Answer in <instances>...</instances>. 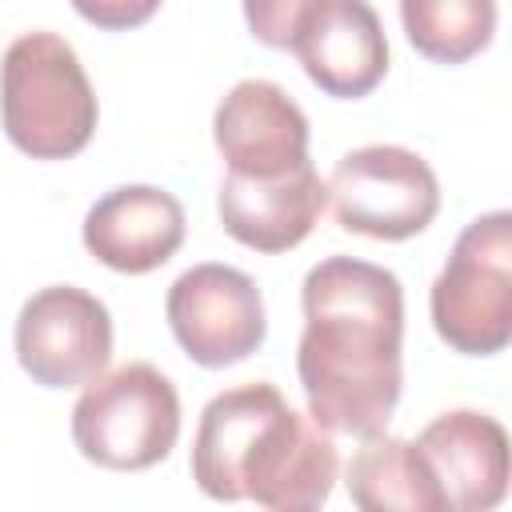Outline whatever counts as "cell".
<instances>
[{"label":"cell","mask_w":512,"mask_h":512,"mask_svg":"<svg viewBox=\"0 0 512 512\" xmlns=\"http://www.w3.org/2000/svg\"><path fill=\"white\" fill-rule=\"evenodd\" d=\"M412 48L436 64H464L492 44L496 0H400Z\"/></svg>","instance_id":"obj_15"},{"label":"cell","mask_w":512,"mask_h":512,"mask_svg":"<svg viewBox=\"0 0 512 512\" xmlns=\"http://www.w3.org/2000/svg\"><path fill=\"white\" fill-rule=\"evenodd\" d=\"M312 4L316 0H244V20L260 44L288 48Z\"/></svg>","instance_id":"obj_16"},{"label":"cell","mask_w":512,"mask_h":512,"mask_svg":"<svg viewBox=\"0 0 512 512\" xmlns=\"http://www.w3.org/2000/svg\"><path fill=\"white\" fill-rule=\"evenodd\" d=\"M0 120L32 160L76 156L96 132V92L72 44L56 32H24L0 60Z\"/></svg>","instance_id":"obj_3"},{"label":"cell","mask_w":512,"mask_h":512,"mask_svg":"<svg viewBox=\"0 0 512 512\" xmlns=\"http://www.w3.org/2000/svg\"><path fill=\"white\" fill-rule=\"evenodd\" d=\"M308 80L336 96H368L388 72V40L368 0H316L288 44Z\"/></svg>","instance_id":"obj_10"},{"label":"cell","mask_w":512,"mask_h":512,"mask_svg":"<svg viewBox=\"0 0 512 512\" xmlns=\"http://www.w3.org/2000/svg\"><path fill=\"white\" fill-rule=\"evenodd\" d=\"M340 460L328 428L300 416L276 384H240L212 396L192 440V480L212 500H256L272 512H308L332 496Z\"/></svg>","instance_id":"obj_2"},{"label":"cell","mask_w":512,"mask_h":512,"mask_svg":"<svg viewBox=\"0 0 512 512\" xmlns=\"http://www.w3.org/2000/svg\"><path fill=\"white\" fill-rule=\"evenodd\" d=\"M72 8L104 32H124V28H140L144 20H152L160 0H72Z\"/></svg>","instance_id":"obj_17"},{"label":"cell","mask_w":512,"mask_h":512,"mask_svg":"<svg viewBox=\"0 0 512 512\" xmlns=\"http://www.w3.org/2000/svg\"><path fill=\"white\" fill-rule=\"evenodd\" d=\"M300 304L296 372L308 416L328 432H380L404 384V288L396 272L356 256H328L308 268Z\"/></svg>","instance_id":"obj_1"},{"label":"cell","mask_w":512,"mask_h":512,"mask_svg":"<svg viewBox=\"0 0 512 512\" xmlns=\"http://www.w3.org/2000/svg\"><path fill=\"white\" fill-rule=\"evenodd\" d=\"M176 344L204 368H228L264 344L268 320L260 288L232 264H192L164 300Z\"/></svg>","instance_id":"obj_7"},{"label":"cell","mask_w":512,"mask_h":512,"mask_svg":"<svg viewBox=\"0 0 512 512\" xmlns=\"http://www.w3.org/2000/svg\"><path fill=\"white\" fill-rule=\"evenodd\" d=\"M324 188L340 228L372 240H408L440 212L432 164L400 144H364L344 152Z\"/></svg>","instance_id":"obj_6"},{"label":"cell","mask_w":512,"mask_h":512,"mask_svg":"<svg viewBox=\"0 0 512 512\" xmlns=\"http://www.w3.org/2000/svg\"><path fill=\"white\" fill-rule=\"evenodd\" d=\"M112 316L104 300L76 284H52L24 300L16 316V360L44 388H80L108 368Z\"/></svg>","instance_id":"obj_8"},{"label":"cell","mask_w":512,"mask_h":512,"mask_svg":"<svg viewBox=\"0 0 512 512\" xmlns=\"http://www.w3.org/2000/svg\"><path fill=\"white\" fill-rule=\"evenodd\" d=\"M344 484L352 504L364 512H448L420 448L412 440L388 436L384 428L368 432L364 444L352 452Z\"/></svg>","instance_id":"obj_14"},{"label":"cell","mask_w":512,"mask_h":512,"mask_svg":"<svg viewBox=\"0 0 512 512\" xmlns=\"http://www.w3.org/2000/svg\"><path fill=\"white\" fill-rule=\"evenodd\" d=\"M328 204V188L320 172L308 164L272 176V180H252V176H224L216 212L220 224L232 240L256 252H288L296 248L320 220Z\"/></svg>","instance_id":"obj_13"},{"label":"cell","mask_w":512,"mask_h":512,"mask_svg":"<svg viewBox=\"0 0 512 512\" xmlns=\"http://www.w3.org/2000/svg\"><path fill=\"white\" fill-rule=\"evenodd\" d=\"M448 512H488L508 492V432L500 420L456 408L412 440Z\"/></svg>","instance_id":"obj_11"},{"label":"cell","mask_w":512,"mask_h":512,"mask_svg":"<svg viewBox=\"0 0 512 512\" xmlns=\"http://www.w3.org/2000/svg\"><path fill=\"white\" fill-rule=\"evenodd\" d=\"M212 132L232 176L272 180L308 164V116L272 80L232 84L216 108Z\"/></svg>","instance_id":"obj_9"},{"label":"cell","mask_w":512,"mask_h":512,"mask_svg":"<svg viewBox=\"0 0 512 512\" xmlns=\"http://www.w3.org/2000/svg\"><path fill=\"white\" fill-rule=\"evenodd\" d=\"M184 244V208L156 184H124L104 192L84 216V248L128 276L152 272Z\"/></svg>","instance_id":"obj_12"},{"label":"cell","mask_w":512,"mask_h":512,"mask_svg":"<svg viewBox=\"0 0 512 512\" xmlns=\"http://www.w3.org/2000/svg\"><path fill=\"white\" fill-rule=\"evenodd\" d=\"M432 324L464 356H492L512 340V216H476L432 280Z\"/></svg>","instance_id":"obj_5"},{"label":"cell","mask_w":512,"mask_h":512,"mask_svg":"<svg viewBox=\"0 0 512 512\" xmlns=\"http://www.w3.org/2000/svg\"><path fill=\"white\" fill-rule=\"evenodd\" d=\"M180 436V396L176 384L132 360L116 372L88 380L72 408V440L84 460L112 472H140L160 464Z\"/></svg>","instance_id":"obj_4"}]
</instances>
